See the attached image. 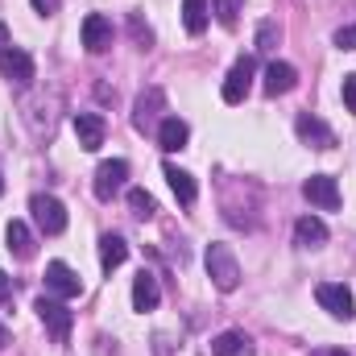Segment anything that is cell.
I'll list each match as a JSON object with an SVG mask.
<instances>
[{
	"mask_svg": "<svg viewBox=\"0 0 356 356\" xmlns=\"http://www.w3.org/2000/svg\"><path fill=\"white\" fill-rule=\"evenodd\" d=\"M203 261H207V277L216 282V290L232 294L241 286V261H236V253L228 245H207V257Z\"/></svg>",
	"mask_w": 356,
	"mask_h": 356,
	"instance_id": "6da1fadb",
	"label": "cell"
},
{
	"mask_svg": "<svg viewBox=\"0 0 356 356\" xmlns=\"http://www.w3.org/2000/svg\"><path fill=\"white\" fill-rule=\"evenodd\" d=\"M29 211H33V224H38L46 236L67 232V207H63L54 195H33V199H29Z\"/></svg>",
	"mask_w": 356,
	"mask_h": 356,
	"instance_id": "7a4b0ae2",
	"label": "cell"
},
{
	"mask_svg": "<svg viewBox=\"0 0 356 356\" xmlns=\"http://www.w3.org/2000/svg\"><path fill=\"white\" fill-rule=\"evenodd\" d=\"M33 311H38V319H42V323L50 327L54 344H67V336H71V323H75V315H71V311H67V307H63L58 298H46V294H42V298L33 302Z\"/></svg>",
	"mask_w": 356,
	"mask_h": 356,
	"instance_id": "3957f363",
	"label": "cell"
},
{
	"mask_svg": "<svg viewBox=\"0 0 356 356\" xmlns=\"http://www.w3.org/2000/svg\"><path fill=\"white\" fill-rule=\"evenodd\" d=\"M315 298H319V307L332 315V319H353L356 315V302H353V290L348 286H340V282H323L319 290H315Z\"/></svg>",
	"mask_w": 356,
	"mask_h": 356,
	"instance_id": "277c9868",
	"label": "cell"
},
{
	"mask_svg": "<svg viewBox=\"0 0 356 356\" xmlns=\"http://www.w3.org/2000/svg\"><path fill=\"white\" fill-rule=\"evenodd\" d=\"M253 75H257V58H236L232 63V71H228V79H224V104H241L249 88H253Z\"/></svg>",
	"mask_w": 356,
	"mask_h": 356,
	"instance_id": "5b68a950",
	"label": "cell"
},
{
	"mask_svg": "<svg viewBox=\"0 0 356 356\" xmlns=\"http://www.w3.org/2000/svg\"><path fill=\"white\" fill-rule=\"evenodd\" d=\"M302 195H307V203L319 207V211H336V207H340V186H336L332 175H311L302 182Z\"/></svg>",
	"mask_w": 356,
	"mask_h": 356,
	"instance_id": "8992f818",
	"label": "cell"
},
{
	"mask_svg": "<svg viewBox=\"0 0 356 356\" xmlns=\"http://www.w3.org/2000/svg\"><path fill=\"white\" fill-rule=\"evenodd\" d=\"M46 290L54 298H79L83 294V282H79V273L67 266V261H50L46 266Z\"/></svg>",
	"mask_w": 356,
	"mask_h": 356,
	"instance_id": "52a82bcc",
	"label": "cell"
},
{
	"mask_svg": "<svg viewBox=\"0 0 356 356\" xmlns=\"http://www.w3.org/2000/svg\"><path fill=\"white\" fill-rule=\"evenodd\" d=\"M0 75L25 88V83H33V58L21 46H0Z\"/></svg>",
	"mask_w": 356,
	"mask_h": 356,
	"instance_id": "ba28073f",
	"label": "cell"
},
{
	"mask_svg": "<svg viewBox=\"0 0 356 356\" xmlns=\"http://www.w3.org/2000/svg\"><path fill=\"white\" fill-rule=\"evenodd\" d=\"M129 178V162L124 158H112V162H99L95 170V199H112Z\"/></svg>",
	"mask_w": 356,
	"mask_h": 356,
	"instance_id": "9c48e42d",
	"label": "cell"
},
{
	"mask_svg": "<svg viewBox=\"0 0 356 356\" xmlns=\"http://www.w3.org/2000/svg\"><path fill=\"white\" fill-rule=\"evenodd\" d=\"M294 133H298L311 149H332V145H336V133H332L319 116H311V112H302V116L294 120Z\"/></svg>",
	"mask_w": 356,
	"mask_h": 356,
	"instance_id": "30bf717a",
	"label": "cell"
},
{
	"mask_svg": "<svg viewBox=\"0 0 356 356\" xmlns=\"http://www.w3.org/2000/svg\"><path fill=\"white\" fill-rule=\"evenodd\" d=\"M83 46H88L91 54H104L112 46V21L104 13H88L83 17Z\"/></svg>",
	"mask_w": 356,
	"mask_h": 356,
	"instance_id": "8fae6325",
	"label": "cell"
},
{
	"mask_svg": "<svg viewBox=\"0 0 356 356\" xmlns=\"http://www.w3.org/2000/svg\"><path fill=\"white\" fill-rule=\"evenodd\" d=\"M104 133H108L104 116H95V112H79V116H75V137H79V149L95 154V149L104 145Z\"/></svg>",
	"mask_w": 356,
	"mask_h": 356,
	"instance_id": "7c38bea8",
	"label": "cell"
},
{
	"mask_svg": "<svg viewBox=\"0 0 356 356\" xmlns=\"http://www.w3.org/2000/svg\"><path fill=\"white\" fill-rule=\"evenodd\" d=\"M4 241H8V253H13L17 261H29V257L38 253V241H33V232H29L25 220H13V224L4 228Z\"/></svg>",
	"mask_w": 356,
	"mask_h": 356,
	"instance_id": "4fadbf2b",
	"label": "cell"
},
{
	"mask_svg": "<svg viewBox=\"0 0 356 356\" xmlns=\"http://www.w3.org/2000/svg\"><path fill=\"white\" fill-rule=\"evenodd\" d=\"M158 302H162V286H158V277H154V273H145V269H141V273L133 277V311H141V315H145V311H154Z\"/></svg>",
	"mask_w": 356,
	"mask_h": 356,
	"instance_id": "5bb4252c",
	"label": "cell"
},
{
	"mask_svg": "<svg viewBox=\"0 0 356 356\" xmlns=\"http://www.w3.org/2000/svg\"><path fill=\"white\" fill-rule=\"evenodd\" d=\"M294 241H298V249H319V245H327V224L319 216H302L294 224Z\"/></svg>",
	"mask_w": 356,
	"mask_h": 356,
	"instance_id": "9a60e30c",
	"label": "cell"
},
{
	"mask_svg": "<svg viewBox=\"0 0 356 356\" xmlns=\"http://www.w3.org/2000/svg\"><path fill=\"white\" fill-rule=\"evenodd\" d=\"M298 83V71L290 63H269L266 67V95H286Z\"/></svg>",
	"mask_w": 356,
	"mask_h": 356,
	"instance_id": "2e32d148",
	"label": "cell"
},
{
	"mask_svg": "<svg viewBox=\"0 0 356 356\" xmlns=\"http://www.w3.org/2000/svg\"><path fill=\"white\" fill-rule=\"evenodd\" d=\"M129 261V245H124V236H116V232H108V236H99V266L108 269H120Z\"/></svg>",
	"mask_w": 356,
	"mask_h": 356,
	"instance_id": "e0dca14e",
	"label": "cell"
},
{
	"mask_svg": "<svg viewBox=\"0 0 356 356\" xmlns=\"http://www.w3.org/2000/svg\"><path fill=\"white\" fill-rule=\"evenodd\" d=\"M186 137H191V129H186V120H178V116H166L162 124H158V145L166 149V154H175L186 145Z\"/></svg>",
	"mask_w": 356,
	"mask_h": 356,
	"instance_id": "ac0fdd59",
	"label": "cell"
},
{
	"mask_svg": "<svg viewBox=\"0 0 356 356\" xmlns=\"http://www.w3.org/2000/svg\"><path fill=\"white\" fill-rule=\"evenodd\" d=\"M211 356H253V340L245 332H224L211 340Z\"/></svg>",
	"mask_w": 356,
	"mask_h": 356,
	"instance_id": "d6986e66",
	"label": "cell"
},
{
	"mask_svg": "<svg viewBox=\"0 0 356 356\" xmlns=\"http://www.w3.org/2000/svg\"><path fill=\"white\" fill-rule=\"evenodd\" d=\"M166 178H170V191L178 195V203H182V207H191V203L199 199V186H195V178L186 175V170H178L175 162H166Z\"/></svg>",
	"mask_w": 356,
	"mask_h": 356,
	"instance_id": "ffe728a7",
	"label": "cell"
},
{
	"mask_svg": "<svg viewBox=\"0 0 356 356\" xmlns=\"http://www.w3.org/2000/svg\"><path fill=\"white\" fill-rule=\"evenodd\" d=\"M158 108H162V91L149 88L141 99H137V112H133V124L145 133V129H154V120H158Z\"/></svg>",
	"mask_w": 356,
	"mask_h": 356,
	"instance_id": "44dd1931",
	"label": "cell"
},
{
	"mask_svg": "<svg viewBox=\"0 0 356 356\" xmlns=\"http://www.w3.org/2000/svg\"><path fill=\"white\" fill-rule=\"evenodd\" d=\"M207 17H211V8H207V0H182V25H186V33H203L207 29Z\"/></svg>",
	"mask_w": 356,
	"mask_h": 356,
	"instance_id": "7402d4cb",
	"label": "cell"
},
{
	"mask_svg": "<svg viewBox=\"0 0 356 356\" xmlns=\"http://www.w3.org/2000/svg\"><path fill=\"white\" fill-rule=\"evenodd\" d=\"M211 13H216V21L224 29H236V21L245 13V0H211Z\"/></svg>",
	"mask_w": 356,
	"mask_h": 356,
	"instance_id": "603a6c76",
	"label": "cell"
},
{
	"mask_svg": "<svg viewBox=\"0 0 356 356\" xmlns=\"http://www.w3.org/2000/svg\"><path fill=\"white\" fill-rule=\"evenodd\" d=\"M129 207H133L137 220H154V211H158V203H154V195H149L145 186H133V191H129Z\"/></svg>",
	"mask_w": 356,
	"mask_h": 356,
	"instance_id": "cb8c5ba5",
	"label": "cell"
},
{
	"mask_svg": "<svg viewBox=\"0 0 356 356\" xmlns=\"http://www.w3.org/2000/svg\"><path fill=\"white\" fill-rule=\"evenodd\" d=\"M277 42H282V29H277L273 21H266V25L257 29V50H273Z\"/></svg>",
	"mask_w": 356,
	"mask_h": 356,
	"instance_id": "d4e9b609",
	"label": "cell"
},
{
	"mask_svg": "<svg viewBox=\"0 0 356 356\" xmlns=\"http://www.w3.org/2000/svg\"><path fill=\"white\" fill-rule=\"evenodd\" d=\"M129 29H133V38H137L141 46H149V42H154V33H149V25H141V17H137V13L129 17Z\"/></svg>",
	"mask_w": 356,
	"mask_h": 356,
	"instance_id": "484cf974",
	"label": "cell"
},
{
	"mask_svg": "<svg viewBox=\"0 0 356 356\" xmlns=\"http://www.w3.org/2000/svg\"><path fill=\"white\" fill-rule=\"evenodd\" d=\"M344 108L356 112V75H344Z\"/></svg>",
	"mask_w": 356,
	"mask_h": 356,
	"instance_id": "4316f807",
	"label": "cell"
},
{
	"mask_svg": "<svg viewBox=\"0 0 356 356\" xmlns=\"http://www.w3.org/2000/svg\"><path fill=\"white\" fill-rule=\"evenodd\" d=\"M336 46H340V50H356V25H353V29H340V33H336Z\"/></svg>",
	"mask_w": 356,
	"mask_h": 356,
	"instance_id": "83f0119b",
	"label": "cell"
},
{
	"mask_svg": "<svg viewBox=\"0 0 356 356\" xmlns=\"http://www.w3.org/2000/svg\"><path fill=\"white\" fill-rule=\"evenodd\" d=\"M58 4H63V0H33V8H38L42 17H54V13H58Z\"/></svg>",
	"mask_w": 356,
	"mask_h": 356,
	"instance_id": "f1b7e54d",
	"label": "cell"
},
{
	"mask_svg": "<svg viewBox=\"0 0 356 356\" xmlns=\"http://www.w3.org/2000/svg\"><path fill=\"white\" fill-rule=\"evenodd\" d=\"M8 298H13V277L0 269V302H8Z\"/></svg>",
	"mask_w": 356,
	"mask_h": 356,
	"instance_id": "f546056e",
	"label": "cell"
},
{
	"mask_svg": "<svg viewBox=\"0 0 356 356\" xmlns=\"http://www.w3.org/2000/svg\"><path fill=\"white\" fill-rule=\"evenodd\" d=\"M311 356H353V353H344V348H315Z\"/></svg>",
	"mask_w": 356,
	"mask_h": 356,
	"instance_id": "4dcf8cb0",
	"label": "cell"
},
{
	"mask_svg": "<svg viewBox=\"0 0 356 356\" xmlns=\"http://www.w3.org/2000/svg\"><path fill=\"white\" fill-rule=\"evenodd\" d=\"M4 344H8V327L0 323V348H4Z\"/></svg>",
	"mask_w": 356,
	"mask_h": 356,
	"instance_id": "1f68e13d",
	"label": "cell"
},
{
	"mask_svg": "<svg viewBox=\"0 0 356 356\" xmlns=\"http://www.w3.org/2000/svg\"><path fill=\"white\" fill-rule=\"evenodd\" d=\"M0 46H8V29L4 25H0Z\"/></svg>",
	"mask_w": 356,
	"mask_h": 356,
	"instance_id": "d6a6232c",
	"label": "cell"
},
{
	"mask_svg": "<svg viewBox=\"0 0 356 356\" xmlns=\"http://www.w3.org/2000/svg\"><path fill=\"white\" fill-rule=\"evenodd\" d=\"M0 195H4V178H0Z\"/></svg>",
	"mask_w": 356,
	"mask_h": 356,
	"instance_id": "836d02e7",
	"label": "cell"
}]
</instances>
